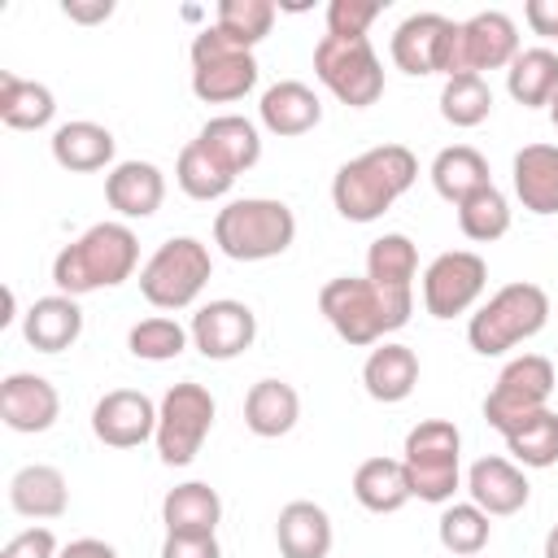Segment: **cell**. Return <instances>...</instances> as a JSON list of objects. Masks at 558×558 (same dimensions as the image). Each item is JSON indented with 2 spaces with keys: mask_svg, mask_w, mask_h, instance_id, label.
Segmentation results:
<instances>
[{
  "mask_svg": "<svg viewBox=\"0 0 558 558\" xmlns=\"http://www.w3.org/2000/svg\"><path fill=\"white\" fill-rule=\"evenodd\" d=\"M187 331H192V349H201L209 362H231L257 340V314L244 301L218 296L192 314Z\"/></svg>",
  "mask_w": 558,
  "mask_h": 558,
  "instance_id": "15",
  "label": "cell"
},
{
  "mask_svg": "<svg viewBox=\"0 0 558 558\" xmlns=\"http://www.w3.org/2000/svg\"><path fill=\"white\" fill-rule=\"evenodd\" d=\"M92 436L109 449H135L157 436V405L135 388H113L92 405Z\"/></svg>",
  "mask_w": 558,
  "mask_h": 558,
  "instance_id": "16",
  "label": "cell"
},
{
  "mask_svg": "<svg viewBox=\"0 0 558 558\" xmlns=\"http://www.w3.org/2000/svg\"><path fill=\"white\" fill-rule=\"evenodd\" d=\"M161 558H222V545H218V536H174V532H166Z\"/></svg>",
  "mask_w": 558,
  "mask_h": 558,
  "instance_id": "44",
  "label": "cell"
},
{
  "mask_svg": "<svg viewBox=\"0 0 558 558\" xmlns=\"http://www.w3.org/2000/svg\"><path fill=\"white\" fill-rule=\"evenodd\" d=\"M57 414H61V397L44 375L13 371L0 379V418L9 432H22V436L48 432L57 423Z\"/></svg>",
  "mask_w": 558,
  "mask_h": 558,
  "instance_id": "17",
  "label": "cell"
},
{
  "mask_svg": "<svg viewBox=\"0 0 558 558\" xmlns=\"http://www.w3.org/2000/svg\"><path fill=\"white\" fill-rule=\"evenodd\" d=\"M214 26L231 44H240V48L253 52L270 35V26H275V4L270 0H222L218 13H214Z\"/></svg>",
  "mask_w": 558,
  "mask_h": 558,
  "instance_id": "40",
  "label": "cell"
},
{
  "mask_svg": "<svg viewBox=\"0 0 558 558\" xmlns=\"http://www.w3.org/2000/svg\"><path fill=\"white\" fill-rule=\"evenodd\" d=\"M362 384H366V392H371L375 401H384V405L405 401V397L414 392V384H418V353H414L410 344L384 340L379 349L366 353V362H362Z\"/></svg>",
  "mask_w": 558,
  "mask_h": 558,
  "instance_id": "27",
  "label": "cell"
},
{
  "mask_svg": "<svg viewBox=\"0 0 558 558\" xmlns=\"http://www.w3.org/2000/svg\"><path fill=\"white\" fill-rule=\"evenodd\" d=\"M174 183H179L192 201H218V196L231 192L235 174H231L201 140H192V144H183V153H179V161H174Z\"/></svg>",
  "mask_w": 558,
  "mask_h": 558,
  "instance_id": "35",
  "label": "cell"
},
{
  "mask_svg": "<svg viewBox=\"0 0 558 558\" xmlns=\"http://www.w3.org/2000/svg\"><path fill=\"white\" fill-rule=\"evenodd\" d=\"M545 558H558V523H554L549 536H545Z\"/></svg>",
  "mask_w": 558,
  "mask_h": 558,
  "instance_id": "48",
  "label": "cell"
},
{
  "mask_svg": "<svg viewBox=\"0 0 558 558\" xmlns=\"http://www.w3.org/2000/svg\"><path fill=\"white\" fill-rule=\"evenodd\" d=\"M510 183L527 214H558V144H523L510 161Z\"/></svg>",
  "mask_w": 558,
  "mask_h": 558,
  "instance_id": "20",
  "label": "cell"
},
{
  "mask_svg": "<svg viewBox=\"0 0 558 558\" xmlns=\"http://www.w3.org/2000/svg\"><path fill=\"white\" fill-rule=\"evenodd\" d=\"M488 283V266L480 253L471 248H449L440 257H432V266L423 270V310L432 318H453L466 314Z\"/></svg>",
  "mask_w": 558,
  "mask_h": 558,
  "instance_id": "13",
  "label": "cell"
},
{
  "mask_svg": "<svg viewBox=\"0 0 558 558\" xmlns=\"http://www.w3.org/2000/svg\"><path fill=\"white\" fill-rule=\"evenodd\" d=\"M436 536H440V545H445L449 554L475 558V554L488 545L493 523H488V514H484L475 501H449V506L440 510V519H436Z\"/></svg>",
  "mask_w": 558,
  "mask_h": 558,
  "instance_id": "36",
  "label": "cell"
},
{
  "mask_svg": "<svg viewBox=\"0 0 558 558\" xmlns=\"http://www.w3.org/2000/svg\"><path fill=\"white\" fill-rule=\"evenodd\" d=\"M257 118L270 135H305L323 122V100L314 87H305L301 78H279L275 87L262 92V105H257Z\"/></svg>",
  "mask_w": 558,
  "mask_h": 558,
  "instance_id": "19",
  "label": "cell"
},
{
  "mask_svg": "<svg viewBox=\"0 0 558 558\" xmlns=\"http://www.w3.org/2000/svg\"><path fill=\"white\" fill-rule=\"evenodd\" d=\"M9 506L22 519H61L70 506V484L57 466L48 462H26L9 480Z\"/></svg>",
  "mask_w": 558,
  "mask_h": 558,
  "instance_id": "25",
  "label": "cell"
},
{
  "mask_svg": "<svg viewBox=\"0 0 558 558\" xmlns=\"http://www.w3.org/2000/svg\"><path fill=\"white\" fill-rule=\"evenodd\" d=\"M379 13H384L379 0H331V4H327V35L362 39Z\"/></svg>",
  "mask_w": 558,
  "mask_h": 558,
  "instance_id": "42",
  "label": "cell"
},
{
  "mask_svg": "<svg viewBox=\"0 0 558 558\" xmlns=\"http://www.w3.org/2000/svg\"><path fill=\"white\" fill-rule=\"evenodd\" d=\"M301 418V397L288 379H257L244 397V427L262 440H279L296 427Z\"/></svg>",
  "mask_w": 558,
  "mask_h": 558,
  "instance_id": "28",
  "label": "cell"
},
{
  "mask_svg": "<svg viewBox=\"0 0 558 558\" xmlns=\"http://www.w3.org/2000/svg\"><path fill=\"white\" fill-rule=\"evenodd\" d=\"M549 122H554V126H558V96H554V100H549Z\"/></svg>",
  "mask_w": 558,
  "mask_h": 558,
  "instance_id": "49",
  "label": "cell"
},
{
  "mask_svg": "<svg viewBox=\"0 0 558 558\" xmlns=\"http://www.w3.org/2000/svg\"><path fill=\"white\" fill-rule=\"evenodd\" d=\"M506 92L523 109H549L558 96V52L554 48H519V57L506 70Z\"/></svg>",
  "mask_w": 558,
  "mask_h": 558,
  "instance_id": "33",
  "label": "cell"
},
{
  "mask_svg": "<svg viewBox=\"0 0 558 558\" xmlns=\"http://www.w3.org/2000/svg\"><path fill=\"white\" fill-rule=\"evenodd\" d=\"M318 310L344 344H379L384 336L401 331L414 314V292H388L366 275H336L318 292Z\"/></svg>",
  "mask_w": 558,
  "mask_h": 558,
  "instance_id": "2",
  "label": "cell"
},
{
  "mask_svg": "<svg viewBox=\"0 0 558 558\" xmlns=\"http://www.w3.org/2000/svg\"><path fill=\"white\" fill-rule=\"evenodd\" d=\"M414 275H418V253L414 240L401 231H388L379 240H371L366 248V279L388 288V292H414Z\"/></svg>",
  "mask_w": 558,
  "mask_h": 558,
  "instance_id": "34",
  "label": "cell"
},
{
  "mask_svg": "<svg viewBox=\"0 0 558 558\" xmlns=\"http://www.w3.org/2000/svg\"><path fill=\"white\" fill-rule=\"evenodd\" d=\"M401 466L410 480V497L449 506L462 488V432L449 418H423L405 432Z\"/></svg>",
  "mask_w": 558,
  "mask_h": 558,
  "instance_id": "6",
  "label": "cell"
},
{
  "mask_svg": "<svg viewBox=\"0 0 558 558\" xmlns=\"http://www.w3.org/2000/svg\"><path fill=\"white\" fill-rule=\"evenodd\" d=\"M296 240V214L275 196L227 201L214 218V244L231 262H270Z\"/></svg>",
  "mask_w": 558,
  "mask_h": 558,
  "instance_id": "4",
  "label": "cell"
},
{
  "mask_svg": "<svg viewBox=\"0 0 558 558\" xmlns=\"http://www.w3.org/2000/svg\"><path fill=\"white\" fill-rule=\"evenodd\" d=\"M105 201L122 218H153L166 201V174L153 161H118L105 174Z\"/></svg>",
  "mask_w": 558,
  "mask_h": 558,
  "instance_id": "22",
  "label": "cell"
},
{
  "mask_svg": "<svg viewBox=\"0 0 558 558\" xmlns=\"http://www.w3.org/2000/svg\"><path fill=\"white\" fill-rule=\"evenodd\" d=\"M140 266V240L126 222H96L52 257V283L65 296L118 288Z\"/></svg>",
  "mask_w": 558,
  "mask_h": 558,
  "instance_id": "3",
  "label": "cell"
},
{
  "mask_svg": "<svg viewBox=\"0 0 558 558\" xmlns=\"http://www.w3.org/2000/svg\"><path fill=\"white\" fill-rule=\"evenodd\" d=\"M22 336H26V344H31L35 353H61V349H70V344L83 336L78 296L52 292V296L31 301V310L22 314Z\"/></svg>",
  "mask_w": 558,
  "mask_h": 558,
  "instance_id": "21",
  "label": "cell"
},
{
  "mask_svg": "<svg viewBox=\"0 0 558 558\" xmlns=\"http://www.w3.org/2000/svg\"><path fill=\"white\" fill-rule=\"evenodd\" d=\"M353 497L371 514H397L410 501V480L401 458H366L353 471Z\"/></svg>",
  "mask_w": 558,
  "mask_h": 558,
  "instance_id": "32",
  "label": "cell"
},
{
  "mask_svg": "<svg viewBox=\"0 0 558 558\" xmlns=\"http://www.w3.org/2000/svg\"><path fill=\"white\" fill-rule=\"evenodd\" d=\"M214 275V257L196 235H170L140 266V292L153 310H187Z\"/></svg>",
  "mask_w": 558,
  "mask_h": 558,
  "instance_id": "7",
  "label": "cell"
},
{
  "mask_svg": "<svg viewBox=\"0 0 558 558\" xmlns=\"http://www.w3.org/2000/svg\"><path fill=\"white\" fill-rule=\"evenodd\" d=\"M275 541L283 558H327L331 554V514L318 501H288L275 519Z\"/></svg>",
  "mask_w": 558,
  "mask_h": 558,
  "instance_id": "23",
  "label": "cell"
},
{
  "mask_svg": "<svg viewBox=\"0 0 558 558\" xmlns=\"http://www.w3.org/2000/svg\"><path fill=\"white\" fill-rule=\"evenodd\" d=\"M61 549H57V536H52V527H26V532H17V536H9L4 541V549H0V558H57Z\"/></svg>",
  "mask_w": 558,
  "mask_h": 558,
  "instance_id": "43",
  "label": "cell"
},
{
  "mask_svg": "<svg viewBox=\"0 0 558 558\" xmlns=\"http://www.w3.org/2000/svg\"><path fill=\"white\" fill-rule=\"evenodd\" d=\"M545 323H549V296H545V288L519 279V283L497 288V292L471 314L466 340H471V349H475L480 357H501V353H510L514 344L532 340Z\"/></svg>",
  "mask_w": 558,
  "mask_h": 558,
  "instance_id": "5",
  "label": "cell"
},
{
  "mask_svg": "<svg viewBox=\"0 0 558 558\" xmlns=\"http://www.w3.org/2000/svg\"><path fill=\"white\" fill-rule=\"evenodd\" d=\"M187 340H192V331H187L183 323L166 318V314L140 318V323L126 331V349H131L135 357H144V362H170V357H179V353L187 349Z\"/></svg>",
  "mask_w": 558,
  "mask_h": 558,
  "instance_id": "41",
  "label": "cell"
},
{
  "mask_svg": "<svg viewBox=\"0 0 558 558\" xmlns=\"http://www.w3.org/2000/svg\"><path fill=\"white\" fill-rule=\"evenodd\" d=\"M314 74L318 83L349 109H366L384 96V65L371 48V39H344V35H323L314 44Z\"/></svg>",
  "mask_w": 558,
  "mask_h": 558,
  "instance_id": "8",
  "label": "cell"
},
{
  "mask_svg": "<svg viewBox=\"0 0 558 558\" xmlns=\"http://www.w3.org/2000/svg\"><path fill=\"white\" fill-rule=\"evenodd\" d=\"M257 87V57L240 44H231L218 26H205L192 39V92L205 105H231L244 100Z\"/></svg>",
  "mask_w": 558,
  "mask_h": 558,
  "instance_id": "10",
  "label": "cell"
},
{
  "mask_svg": "<svg viewBox=\"0 0 558 558\" xmlns=\"http://www.w3.org/2000/svg\"><path fill=\"white\" fill-rule=\"evenodd\" d=\"M466 493H471V501H475L488 519H501V514H519V510L527 506L532 484H527V475H523L519 462L488 453V458H475V462H471V471H466Z\"/></svg>",
  "mask_w": 558,
  "mask_h": 558,
  "instance_id": "18",
  "label": "cell"
},
{
  "mask_svg": "<svg viewBox=\"0 0 558 558\" xmlns=\"http://www.w3.org/2000/svg\"><path fill=\"white\" fill-rule=\"evenodd\" d=\"M501 440L510 449V462L532 466V471H545V466L558 462V414L554 410H541V414H532L523 427H514Z\"/></svg>",
  "mask_w": 558,
  "mask_h": 558,
  "instance_id": "38",
  "label": "cell"
},
{
  "mask_svg": "<svg viewBox=\"0 0 558 558\" xmlns=\"http://www.w3.org/2000/svg\"><path fill=\"white\" fill-rule=\"evenodd\" d=\"M549 397H554V362L541 353H523V357H510L501 366L497 384L484 397V418L493 432L510 436L532 414L549 410Z\"/></svg>",
  "mask_w": 558,
  "mask_h": 558,
  "instance_id": "9",
  "label": "cell"
},
{
  "mask_svg": "<svg viewBox=\"0 0 558 558\" xmlns=\"http://www.w3.org/2000/svg\"><path fill=\"white\" fill-rule=\"evenodd\" d=\"M458 231H462L466 240H475V244L501 240V235L510 231V201H506V192L488 183V187H480L475 196H466V201L458 205Z\"/></svg>",
  "mask_w": 558,
  "mask_h": 558,
  "instance_id": "37",
  "label": "cell"
},
{
  "mask_svg": "<svg viewBox=\"0 0 558 558\" xmlns=\"http://www.w3.org/2000/svg\"><path fill=\"white\" fill-rule=\"evenodd\" d=\"M392 61L405 74H445L453 78L458 65V22L445 13H410L392 31Z\"/></svg>",
  "mask_w": 558,
  "mask_h": 558,
  "instance_id": "12",
  "label": "cell"
},
{
  "mask_svg": "<svg viewBox=\"0 0 558 558\" xmlns=\"http://www.w3.org/2000/svg\"><path fill=\"white\" fill-rule=\"evenodd\" d=\"M427 174H432L436 196H445L449 205H462L466 196H475L480 187L493 183L484 153L471 148V144H449V148H440V153L432 157V170H427Z\"/></svg>",
  "mask_w": 558,
  "mask_h": 558,
  "instance_id": "30",
  "label": "cell"
},
{
  "mask_svg": "<svg viewBox=\"0 0 558 558\" xmlns=\"http://www.w3.org/2000/svg\"><path fill=\"white\" fill-rule=\"evenodd\" d=\"M418 179V157L405 144H375L344 161L331 179V205L344 222L384 218Z\"/></svg>",
  "mask_w": 558,
  "mask_h": 558,
  "instance_id": "1",
  "label": "cell"
},
{
  "mask_svg": "<svg viewBox=\"0 0 558 558\" xmlns=\"http://www.w3.org/2000/svg\"><path fill=\"white\" fill-rule=\"evenodd\" d=\"M488 113H493V87L484 83V74L445 78V87H440V118L449 126H480Z\"/></svg>",
  "mask_w": 558,
  "mask_h": 558,
  "instance_id": "39",
  "label": "cell"
},
{
  "mask_svg": "<svg viewBox=\"0 0 558 558\" xmlns=\"http://www.w3.org/2000/svg\"><path fill=\"white\" fill-rule=\"evenodd\" d=\"M519 57V26L501 9H484L466 22H458V74H484V70H510Z\"/></svg>",
  "mask_w": 558,
  "mask_h": 558,
  "instance_id": "14",
  "label": "cell"
},
{
  "mask_svg": "<svg viewBox=\"0 0 558 558\" xmlns=\"http://www.w3.org/2000/svg\"><path fill=\"white\" fill-rule=\"evenodd\" d=\"M214 410L218 405H214L205 384H192V379L170 384L161 405H157V436H153L157 440V458L166 466H187L201 453V445H205V436L214 427Z\"/></svg>",
  "mask_w": 558,
  "mask_h": 558,
  "instance_id": "11",
  "label": "cell"
},
{
  "mask_svg": "<svg viewBox=\"0 0 558 558\" xmlns=\"http://www.w3.org/2000/svg\"><path fill=\"white\" fill-rule=\"evenodd\" d=\"M196 140H201L231 174H244V170H253V166L262 161V131H257L248 118H240V113H218V118H209Z\"/></svg>",
  "mask_w": 558,
  "mask_h": 558,
  "instance_id": "29",
  "label": "cell"
},
{
  "mask_svg": "<svg viewBox=\"0 0 558 558\" xmlns=\"http://www.w3.org/2000/svg\"><path fill=\"white\" fill-rule=\"evenodd\" d=\"M57 558H118V549L109 541H96V536H78L70 545H61Z\"/></svg>",
  "mask_w": 558,
  "mask_h": 558,
  "instance_id": "46",
  "label": "cell"
},
{
  "mask_svg": "<svg viewBox=\"0 0 558 558\" xmlns=\"http://www.w3.org/2000/svg\"><path fill=\"white\" fill-rule=\"evenodd\" d=\"M523 22L545 35V39H558V0H527L523 4Z\"/></svg>",
  "mask_w": 558,
  "mask_h": 558,
  "instance_id": "45",
  "label": "cell"
},
{
  "mask_svg": "<svg viewBox=\"0 0 558 558\" xmlns=\"http://www.w3.org/2000/svg\"><path fill=\"white\" fill-rule=\"evenodd\" d=\"M218 519H222V497L205 480L174 484L161 497V523L174 536H214L218 532Z\"/></svg>",
  "mask_w": 558,
  "mask_h": 558,
  "instance_id": "26",
  "label": "cell"
},
{
  "mask_svg": "<svg viewBox=\"0 0 558 558\" xmlns=\"http://www.w3.org/2000/svg\"><path fill=\"white\" fill-rule=\"evenodd\" d=\"M52 161L70 174H92V170H105L113 161V131L100 126V122H87V118H74V122H61L52 131Z\"/></svg>",
  "mask_w": 558,
  "mask_h": 558,
  "instance_id": "24",
  "label": "cell"
},
{
  "mask_svg": "<svg viewBox=\"0 0 558 558\" xmlns=\"http://www.w3.org/2000/svg\"><path fill=\"white\" fill-rule=\"evenodd\" d=\"M61 13H65L70 22H105V17L113 13V0H92V4H83V0H65Z\"/></svg>",
  "mask_w": 558,
  "mask_h": 558,
  "instance_id": "47",
  "label": "cell"
},
{
  "mask_svg": "<svg viewBox=\"0 0 558 558\" xmlns=\"http://www.w3.org/2000/svg\"><path fill=\"white\" fill-rule=\"evenodd\" d=\"M52 118H57V96L44 83L22 78L13 70L0 74V122L9 131H44Z\"/></svg>",
  "mask_w": 558,
  "mask_h": 558,
  "instance_id": "31",
  "label": "cell"
}]
</instances>
